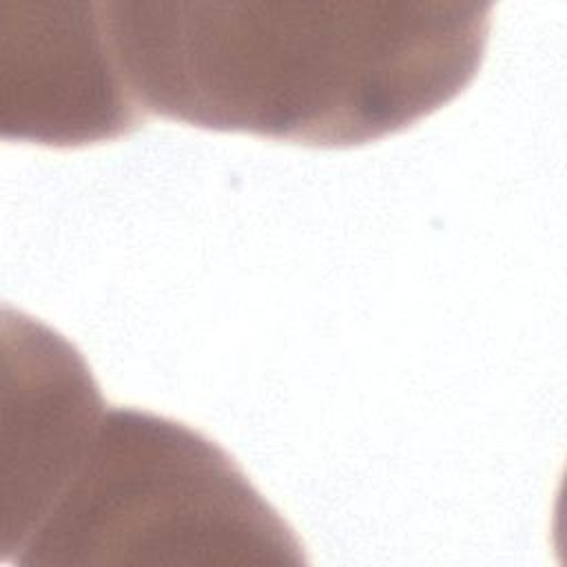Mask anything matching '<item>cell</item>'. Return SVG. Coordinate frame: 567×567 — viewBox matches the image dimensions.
I'll use <instances>...</instances> for the list:
<instances>
[{
	"label": "cell",
	"mask_w": 567,
	"mask_h": 567,
	"mask_svg": "<svg viewBox=\"0 0 567 567\" xmlns=\"http://www.w3.org/2000/svg\"><path fill=\"white\" fill-rule=\"evenodd\" d=\"M492 2H102L133 100L208 131L346 148L399 133L476 75Z\"/></svg>",
	"instance_id": "6da1fadb"
},
{
	"label": "cell",
	"mask_w": 567,
	"mask_h": 567,
	"mask_svg": "<svg viewBox=\"0 0 567 567\" xmlns=\"http://www.w3.org/2000/svg\"><path fill=\"white\" fill-rule=\"evenodd\" d=\"M106 410L80 350L38 319L2 308L0 560L13 563Z\"/></svg>",
	"instance_id": "277c9868"
},
{
	"label": "cell",
	"mask_w": 567,
	"mask_h": 567,
	"mask_svg": "<svg viewBox=\"0 0 567 567\" xmlns=\"http://www.w3.org/2000/svg\"><path fill=\"white\" fill-rule=\"evenodd\" d=\"M303 545L237 461L182 421L106 405L11 565H303Z\"/></svg>",
	"instance_id": "7a4b0ae2"
},
{
	"label": "cell",
	"mask_w": 567,
	"mask_h": 567,
	"mask_svg": "<svg viewBox=\"0 0 567 567\" xmlns=\"http://www.w3.org/2000/svg\"><path fill=\"white\" fill-rule=\"evenodd\" d=\"M144 122L117 69L102 2H0L2 140L78 148Z\"/></svg>",
	"instance_id": "3957f363"
}]
</instances>
